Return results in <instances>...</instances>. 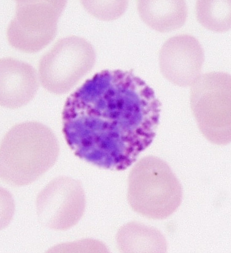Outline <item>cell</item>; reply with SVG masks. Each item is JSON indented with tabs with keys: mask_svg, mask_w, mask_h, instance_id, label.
<instances>
[{
	"mask_svg": "<svg viewBox=\"0 0 231 253\" xmlns=\"http://www.w3.org/2000/svg\"><path fill=\"white\" fill-rule=\"evenodd\" d=\"M116 238L118 247L123 253H164L167 250L166 240L160 231L137 222L123 226Z\"/></svg>",
	"mask_w": 231,
	"mask_h": 253,
	"instance_id": "cell-8",
	"label": "cell"
},
{
	"mask_svg": "<svg viewBox=\"0 0 231 253\" xmlns=\"http://www.w3.org/2000/svg\"><path fill=\"white\" fill-rule=\"evenodd\" d=\"M137 10L143 21L161 32L179 29L184 24L187 14L183 0H138Z\"/></svg>",
	"mask_w": 231,
	"mask_h": 253,
	"instance_id": "cell-7",
	"label": "cell"
},
{
	"mask_svg": "<svg viewBox=\"0 0 231 253\" xmlns=\"http://www.w3.org/2000/svg\"><path fill=\"white\" fill-rule=\"evenodd\" d=\"M231 0H198L195 5L196 17L204 27L222 32L231 28Z\"/></svg>",
	"mask_w": 231,
	"mask_h": 253,
	"instance_id": "cell-9",
	"label": "cell"
},
{
	"mask_svg": "<svg viewBox=\"0 0 231 253\" xmlns=\"http://www.w3.org/2000/svg\"><path fill=\"white\" fill-rule=\"evenodd\" d=\"M81 2L92 15L106 21L119 18L124 12L128 5L126 0H82Z\"/></svg>",
	"mask_w": 231,
	"mask_h": 253,
	"instance_id": "cell-10",
	"label": "cell"
},
{
	"mask_svg": "<svg viewBox=\"0 0 231 253\" xmlns=\"http://www.w3.org/2000/svg\"><path fill=\"white\" fill-rule=\"evenodd\" d=\"M38 75L28 63L11 57L0 60V105L12 109L23 106L36 95Z\"/></svg>",
	"mask_w": 231,
	"mask_h": 253,
	"instance_id": "cell-5",
	"label": "cell"
},
{
	"mask_svg": "<svg viewBox=\"0 0 231 253\" xmlns=\"http://www.w3.org/2000/svg\"><path fill=\"white\" fill-rule=\"evenodd\" d=\"M65 0H18L7 27L11 46L28 53L38 52L54 40Z\"/></svg>",
	"mask_w": 231,
	"mask_h": 253,
	"instance_id": "cell-3",
	"label": "cell"
},
{
	"mask_svg": "<svg viewBox=\"0 0 231 253\" xmlns=\"http://www.w3.org/2000/svg\"><path fill=\"white\" fill-rule=\"evenodd\" d=\"M51 183L40 193L37 200L38 216L41 223L52 229H67L80 219L85 208L82 197H60Z\"/></svg>",
	"mask_w": 231,
	"mask_h": 253,
	"instance_id": "cell-6",
	"label": "cell"
},
{
	"mask_svg": "<svg viewBox=\"0 0 231 253\" xmlns=\"http://www.w3.org/2000/svg\"><path fill=\"white\" fill-rule=\"evenodd\" d=\"M204 51L194 37L183 34L173 37L164 43L159 55L162 74L178 86L192 85L200 75L204 61Z\"/></svg>",
	"mask_w": 231,
	"mask_h": 253,
	"instance_id": "cell-4",
	"label": "cell"
},
{
	"mask_svg": "<svg viewBox=\"0 0 231 253\" xmlns=\"http://www.w3.org/2000/svg\"><path fill=\"white\" fill-rule=\"evenodd\" d=\"M58 143L52 131L40 123L28 121L13 126L0 147V177L15 187L28 185L53 164Z\"/></svg>",
	"mask_w": 231,
	"mask_h": 253,
	"instance_id": "cell-1",
	"label": "cell"
},
{
	"mask_svg": "<svg viewBox=\"0 0 231 253\" xmlns=\"http://www.w3.org/2000/svg\"><path fill=\"white\" fill-rule=\"evenodd\" d=\"M129 183L130 206L147 218L165 219L181 203V184L168 165L159 158L149 156L139 161L131 172Z\"/></svg>",
	"mask_w": 231,
	"mask_h": 253,
	"instance_id": "cell-2",
	"label": "cell"
}]
</instances>
